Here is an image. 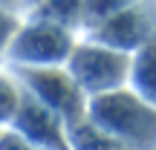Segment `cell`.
Listing matches in <instances>:
<instances>
[{
  "label": "cell",
  "mask_w": 156,
  "mask_h": 150,
  "mask_svg": "<svg viewBox=\"0 0 156 150\" xmlns=\"http://www.w3.org/2000/svg\"><path fill=\"white\" fill-rule=\"evenodd\" d=\"M87 116L98 121L122 147L156 145V107L145 101L130 84L90 95Z\"/></svg>",
  "instance_id": "1"
},
{
  "label": "cell",
  "mask_w": 156,
  "mask_h": 150,
  "mask_svg": "<svg viewBox=\"0 0 156 150\" xmlns=\"http://www.w3.org/2000/svg\"><path fill=\"white\" fill-rule=\"evenodd\" d=\"M130 61H133L130 52L113 49V46L98 44L93 38H84V40H75L73 52L67 58V69L73 72V78L81 84L87 95H98L127 84Z\"/></svg>",
  "instance_id": "2"
},
{
  "label": "cell",
  "mask_w": 156,
  "mask_h": 150,
  "mask_svg": "<svg viewBox=\"0 0 156 150\" xmlns=\"http://www.w3.org/2000/svg\"><path fill=\"white\" fill-rule=\"evenodd\" d=\"M75 40H78L75 29H67L61 23L26 15V20H20V26H17L15 38L9 40L3 55L12 64H26V67L67 64Z\"/></svg>",
  "instance_id": "3"
},
{
  "label": "cell",
  "mask_w": 156,
  "mask_h": 150,
  "mask_svg": "<svg viewBox=\"0 0 156 150\" xmlns=\"http://www.w3.org/2000/svg\"><path fill=\"white\" fill-rule=\"evenodd\" d=\"M15 78L23 89L41 98L49 110H55L64 121H75L87 113L90 95L81 89V84L73 78L67 64H46V67H26L15 64Z\"/></svg>",
  "instance_id": "4"
},
{
  "label": "cell",
  "mask_w": 156,
  "mask_h": 150,
  "mask_svg": "<svg viewBox=\"0 0 156 150\" xmlns=\"http://www.w3.org/2000/svg\"><path fill=\"white\" fill-rule=\"evenodd\" d=\"M84 38H93L98 44L133 55L147 40L156 38V0H136L127 9L107 17L104 23H98L95 29H90Z\"/></svg>",
  "instance_id": "5"
},
{
  "label": "cell",
  "mask_w": 156,
  "mask_h": 150,
  "mask_svg": "<svg viewBox=\"0 0 156 150\" xmlns=\"http://www.w3.org/2000/svg\"><path fill=\"white\" fill-rule=\"evenodd\" d=\"M9 127L17 130L29 141V147H69L67 121L23 87H20V104H17Z\"/></svg>",
  "instance_id": "6"
},
{
  "label": "cell",
  "mask_w": 156,
  "mask_h": 150,
  "mask_svg": "<svg viewBox=\"0 0 156 150\" xmlns=\"http://www.w3.org/2000/svg\"><path fill=\"white\" fill-rule=\"evenodd\" d=\"M127 84H130V87H133L145 101H151V104L156 107V38L147 40L142 49L133 52Z\"/></svg>",
  "instance_id": "7"
},
{
  "label": "cell",
  "mask_w": 156,
  "mask_h": 150,
  "mask_svg": "<svg viewBox=\"0 0 156 150\" xmlns=\"http://www.w3.org/2000/svg\"><path fill=\"white\" fill-rule=\"evenodd\" d=\"M67 141H69V147H110V150L122 147L98 121H93L87 113L67 124Z\"/></svg>",
  "instance_id": "8"
},
{
  "label": "cell",
  "mask_w": 156,
  "mask_h": 150,
  "mask_svg": "<svg viewBox=\"0 0 156 150\" xmlns=\"http://www.w3.org/2000/svg\"><path fill=\"white\" fill-rule=\"evenodd\" d=\"M32 17H44V20L61 23L67 29L81 32V17H84V0H41L32 12Z\"/></svg>",
  "instance_id": "9"
},
{
  "label": "cell",
  "mask_w": 156,
  "mask_h": 150,
  "mask_svg": "<svg viewBox=\"0 0 156 150\" xmlns=\"http://www.w3.org/2000/svg\"><path fill=\"white\" fill-rule=\"evenodd\" d=\"M136 0H84V17H81V32L87 35L90 29H95L98 23H104L107 17H113L116 12L127 9Z\"/></svg>",
  "instance_id": "10"
},
{
  "label": "cell",
  "mask_w": 156,
  "mask_h": 150,
  "mask_svg": "<svg viewBox=\"0 0 156 150\" xmlns=\"http://www.w3.org/2000/svg\"><path fill=\"white\" fill-rule=\"evenodd\" d=\"M20 104V81L0 72V127H9Z\"/></svg>",
  "instance_id": "11"
},
{
  "label": "cell",
  "mask_w": 156,
  "mask_h": 150,
  "mask_svg": "<svg viewBox=\"0 0 156 150\" xmlns=\"http://www.w3.org/2000/svg\"><path fill=\"white\" fill-rule=\"evenodd\" d=\"M20 12H12V9H0V55L6 52V46H9V40L15 38L17 26H20Z\"/></svg>",
  "instance_id": "12"
},
{
  "label": "cell",
  "mask_w": 156,
  "mask_h": 150,
  "mask_svg": "<svg viewBox=\"0 0 156 150\" xmlns=\"http://www.w3.org/2000/svg\"><path fill=\"white\" fill-rule=\"evenodd\" d=\"M0 9H12V12H23L20 0H0Z\"/></svg>",
  "instance_id": "13"
},
{
  "label": "cell",
  "mask_w": 156,
  "mask_h": 150,
  "mask_svg": "<svg viewBox=\"0 0 156 150\" xmlns=\"http://www.w3.org/2000/svg\"><path fill=\"white\" fill-rule=\"evenodd\" d=\"M38 3H41V0H20V9H23V12H32Z\"/></svg>",
  "instance_id": "14"
},
{
  "label": "cell",
  "mask_w": 156,
  "mask_h": 150,
  "mask_svg": "<svg viewBox=\"0 0 156 150\" xmlns=\"http://www.w3.org/2000/svg\"><path fill=\"white\" fill-rule=\"evenodd\" d=\"M0 130H3V127H0Z\"/></svg>",
  "instance_id": "15"
}]
</instances>
